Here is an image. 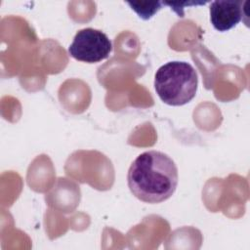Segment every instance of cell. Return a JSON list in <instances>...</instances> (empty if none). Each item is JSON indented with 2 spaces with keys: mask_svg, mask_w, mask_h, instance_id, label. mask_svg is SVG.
I'll return each instance as SVG.
<instances>
[{
  "mask_svg": "<svg viewBox=\"0 0 250 250\" xmlns=\"http://www.w3.org/2000/svg\"><path fill=\"white\" fill-rule=\"evenodd\" d=\"M243 2L238 0H216L210 5V21L218 31H228L235 26L244 16Z\"/></svg>",
  "mask_w": 250,
  "mask_h": 250,
  "instance_id": "obj_4",
  "label": "cell"
},
{
  "mask_svg": "<svg viewBox=\"0 0 250 250\" xmlns=\"http://www.w3.org/2000/svg\"><path fill=\"white\" fill-rule=\"evenodd\" d=\"M178 168L164 152L148 150L141 153L131 164L127 182L130 191L146 203L169 199L178 186Z\"/></svg>",
  "mask_w": 250,
  "mask_h": 250,
  "instance_id": "obj_1",
  "label": "cell"
},
{
  "mask_svg": "<svg viewBox=\"0 0 250 250\" xmlns=\"http://www.w3.org/2000/svg\"><path fill=\"white\" fill-rule=\"evenodd\" d=\"M197 86V73L187 62H169L161 65L154 75L156 94L169 105L179 106L189 103L196 94Z\"/></svg>",
  "mask_w": 250,
  "mask_h": 250,
  "instance_id": "obj_2",
  "label": "cell"
},
{
  "mask_svg": "<svg viewBox=\"0 0 250 250\" xmlns=\"http://www.w3.org/2000/svg\"><path fill=\"white\" fill-rule=\"evenodd\" d=\"M112 43L105 33L92 27L83 28L75 34L68 47L69 55L77 61L94 63L107 59Z\"/></svg>",
  "mask_w": 250,
  "mask_h": 250,
  "instance_id": "obj_3",
  "label": "cell"
},
{
  "mask_svg": "<svg viewBox=\"0 0 250 250\" xmlns=\"http://www.w3.org/2000/svg\"><path fill=\"white\" fill-rule=\"evenodd\" d=\"M133 11H135L138 16L143 20H149L152 18L162 7V2H126Z\"/></svg>",
  "mask_w": 250,
  "mask_h": 250,
  "instance_id": "obj_5",
  "label": "cell"
}]
</instances>
